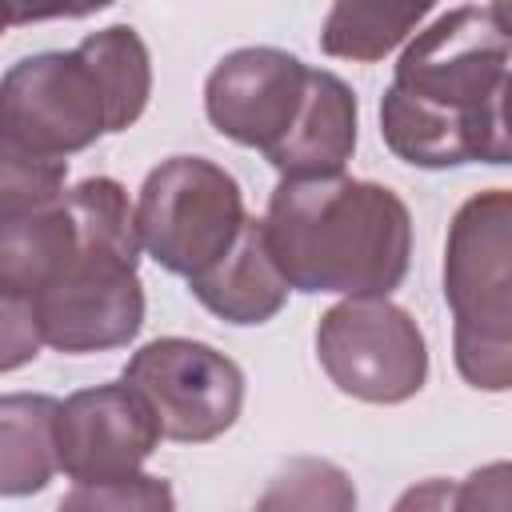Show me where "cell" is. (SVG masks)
Masks as SVG:
<instances>
[{"label": "cell", "instance_id": "6da1fadb", "mask_svg": "<svg viewBox=\"0 0 512 512\" xmlns=\"http://www.w3.org/2000/svg\"><path fill=\"white\" fill-rule=\"evenodd\" d=\"M512 28L504 4H460L416 28L380 96V136L412 168L508 164Z\"/></svg>", "mask_w": 512, "mask_h": 512}, {"label": "cell", "instance_id": "7a4b0ae2", "mask_svg": "<svg viewBox=\"0 0 512 512\" xmlns=\"http://www.w3.org/2000/svg\"><path fill=\"white\" fill-rule=\"evenodd\" d=\"M260 228L288 292L388 300L412 264V212L376 180H280Z\"/></svg>", "mask_w": 512, "mask_h": 512}, {"label": "cell", "instance_id": "3957f363", "mask_svg": "<svg viewBox=\"0 0 512 512\" xmlns=\"http://www.w3.org/2000/svg\"><path fill=\"white\" fill-rule=\"evenodd\" d=\"M152 96V56L132 24L88 32L68 52H36L0 76V128L32 152L68 160L132 128Z\"/></svg>", "mask_w": 512, "mask_h": 512}, {"label": "cell", "instance_id": "277c9868", "mask_svg": "<svg viewBox=\"0 0 512 512\" xmlns=\"http://www.w3.org/2000/svg\"><path fill=\"white\" fill-rule=\"evenodd\" d=\"M64 208L76 224V256L32 300L40 340L68 356L124 348L144 328L132 200L120 180L88 176L64 188Z\"/></svg>", "mask_w": 512, "mask_h": 512}, {"label": "cell", "instance_id": "5b68a950", "mask_svg": "<svg viewBox=\"0 0 512 512\" xmlns=\"http://www.w3.org/2000/svg\"><path fill=\"white\" fill-rule=\"evenodd\" d=\"M444 300L452 360L480 392L512 388V192L468 196L444 240Z\"/></svg>", "mask_w": 512, "mask_h": 512}, {"label": "cell", "instance_id": "8992f818", "mask_svg": "<svg viewBox=\"0 0 512 512\" xmlns=\"http://www.w3.org/2000/svg\"><path fill=\"white\" fill-rule=\"evenodd\" d=\"M132 212L140 252L184 280L208 272L248 224L240 180L208 156L160 160L144 176Z\"/></svg>", "mask_w": 512, "mask_h": 512}, {"label": "cell", "instance_id": "52a82bcc", "mask_svg": "<svg viewBox=\"0 0 512 512\" xmlns=\"http://www.w3.org/2000/svg\"><path fill=\"white\" fill-rule=\"evenodd\" d=\"M152 408L160 440L212 444L244 408V372L220 348L192 336H156L140 344L120 376Z\"/></svg>", "mask_w": 512, "mask_h": 512}, {"label": "cell", "instance_id": "ba28073f", "mask_svg": "<svg viewBox=\"0 0 512 512\" xmlns=\"http://www.w3.org/2000/svg\"><path fill=\"white\" fill-rule=\"evenodd\" d=\"M316 360L352 400L404 404L428 380V344L416 316L392 300H340L316 324Z\"/></svg>", "mask_w": 512, "mask_h": 512}, {"label": "cell", "instance_id": "9c48e42d", "mask_svg": "<svg viewBox=\"0 0 512 512\" xmlns=\"http://www.w3.org/2000/svg\"><path fill=\"white\" fill-rule=\"evenodd\" d=\"M312 64H304L288 48L248 44L216 60L204 80V116L208 124L260 156L292 128Z\"/></svg>", "mask_w": 512, "mask_h": 512}, {"label": "cell", "instance_id": "30bf717a", "mask_svg": "<svg viewBox=\"0 0 512 512\" xmlns=\"http://www.w3.org/2000/svg\"><path fill=\"white\" fill-rule=\"evenodd\" d=\"M152 408L124 380L80 388L56 412V464L72 484L128 480L156 452Z\"/></svg>", "mask_w": 512, "mask_h": 512}, {"label": "cell", "instance_id": "8fae6325", "mask_svg": "<svg viewBox=\"0 0 512 512\" xmlns=\"http://www.w3.org/2000/svg\"><path fill=\"white\" fill-rule=\"evenodd\" d=\"M356 128H360L356 92L336 72L312 68L292 128L264 152V160L280 172V180L344 176L356 152Z\"/></svg>", "mask_w": 512, "mask_h": 512}, {"label": "cell", "instance_id": "7c38bea8", "mask_svg": "<svg viewBox=\"0 0 512 512\" xmlns=\"http://www.w3.org/2000/svg\"><path fill=\"white\" fill-rule=\"evenodd\" d=\"M188 292L216 320L236 324V328L268 324L288 304V284H284V276L276 272V264L268 256L264 228H260L256 216H248L236 244L208 272L188 280Z\"/></svg>", "mask_w": 512, "mask_h": 512}, {"label": "cell", "instance_id": "4fadbf2b", "mask_svg": "<svg viewBox=\"0 0 512 512\" xmlns=\"http://www.w3.org/2000/svg\"><path fill=\"white\" fill-rule=\"evenodd\" d=\"M76 256V224L64 196L36 212L0 216V296L32 304Z\"/></svg>", "mask_w": 512, "mask_h": 512}, {"label": "cell", "instance_id": "5bb4252c", "mask_svg": "<svg viewBox=\"0 0 512 512\" xmlns=\"http://www.w3.org/2000/svg\"><path fill=\"white\" fill-rule=\"evenodd\" d=\"M60 400L44 392L0 396V496H36L60 472L56 464Z\"/></svg>", "mask_w": 512, "mask_h": 512}, {"label": "cell", "instance_id": "9a60e30c", "mask_svg": "<svg viewBox=\"0 0 512 512\" xmlns=\"http://www.w3.org/2000/svg\"><path fill=\"white\" fill-rule=\"evenodd\" d=\"M428 12H432L428 4H352V0H340L328 8L324 24H320V48L336 60L376 64L392 48L408 44Z\"/></svg>", "mask_w": 512, "mask_h": 512}, {"label": "cell", "instance_id": "2e32d148", "mask_svg": "<svg viewBox=\"0 0 512 512\" xmlns=\"http://www.w3.org/2000/svg\"><path fill=\"white\" fill-rule=\"evenodd\" d=\"M252 512H356V484L324 456H296L264 484Z\"/></svg>", "mask_w": 512, "mask_h": 512}, {"label": "cell", "instance_id": "e0dca14e", "mask_svg": "<svg viewBox=\"0 0 512 512\" xmlns=\"http://www.w3.org/2000/svg\"><path fill=\"white\" fill-rule=\"evenodd\" d=\"M68 184V160L32 152L16 136L0 128V216L12 212H36L64 196Z\"/></svg>", "mask_w": 512, "mask_h": 512}, {"label": "cell", "instance_id": "ac0fdd59", "mask_svg": "<svg viewBox=\"0 0 512 512\" xmlns=\"http://www.w3.org/2000/svg\"><path fill=\"white\" fill-rule=\"evenodd\" d=\"M56 512H176V492L164 476L136 472L112 484H72Z\"/></svg>", "mask_w": 512, "mask_h": 512}, {"label": "cell", "instance_id": "d6986e66", "mask_svg": "<svg viewBox=\"0 0 512 512\" xmlns=\"http://www.w3.org/2000/svg\"><path fill=\"white\" fill-rule=\"evenodd\" d=\"M44 340L32 316V304L0 296V372H16L40 356Z\"/></svg>", "mask_w": 512, "mask_h": 512}, {"label": "cell", "instance_id": "ffe728a7", "mask_svg": "<svg viewBox=\"0 0 512 512\" xmlns=\"http://www.w3.org/2000/svg\"><path fill=\"white\" fill-rule=\"evenodd\" d=\"M508 496H512V464L492 460L456 484L452 512H508Z\"/></svg>", "mask_w": 512, "mask_h": 512}, {"label": "cell", "instance_id": "44dd1931", "mask_svg": "<svg viewBox=\"0 0 512 512\" xmlns=\"http://www.w3.org/2000/svg\"><path fill=\"white\" fill-rule=\"evenodd\" d=\"M452 492H456V480L428 476V480H416L412 488H404L396 496L392 512H452Z\"/></svg>", "mask_w": 512, "mask_h": 512}, {"label": "cell", "instance_id": "7402d4cb", "mask_svg": "<svg viewBox=\"0 0 512 512\" xmlns=\"http://www.w3.org/2000/svg\"><path fill=\"white\" fill-rule=\"evenodd\" d=\"M36 16H60V8H56V12H32V8H12V4H0V36L8 32V24H16V20H36Z\"/></svg>", "mask_w": 512, "mask_h": 512}]
</instances>
